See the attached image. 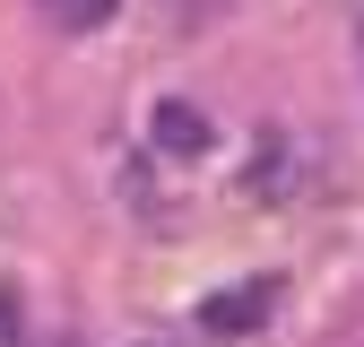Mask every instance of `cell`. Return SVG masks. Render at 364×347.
I'll return each instance as SVG.
<instances>
[{"mask_svg":"<svg viewBox=\"0 0 364 347\" xmlns=\"http://www.w3.org/2000/svg\"><path fill=\"white\" fill-rule=\"evenodd\" d=\"M269 304H278V278H252L243 295H208V304H200V330L243 338V330H260V321H269Z\"/></svg>","mask_w":364,"mask_h":347,"instance_id":"cell-1","label":"cell"},{"mask_svg":"<svg viewBox=\"0 0 364 347\" xmlns=\"http://www.w3.org/2000/svg\"><path fill=\"white\" fill-rule=\"evenodd\" d=\"M156 148H173V156H191V148H208V122H200L191 105H156Z\"/></svg>","mask_w":364,"mask_h":347,"instance_id":"cell-2","label":"cell"}]
</instances>
